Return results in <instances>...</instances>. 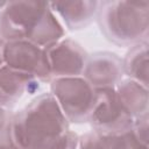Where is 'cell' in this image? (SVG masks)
<instances>
[{"label":"cell","instance_id":"6da1fadb","mask_svg":"<svg viewBox=\"0 0 149 149\" xmlns=\"http://www.w3.org/2000/svg\"><path fill=\"white\" fill-rule=\"evenodd\" d=\"M69 130V121L51 93L35 98L12 116L9 134L20 149H42Z\"/></svg>","mask_w":149,"mask_h":149},{"label":"cell","instance_id":"7a4b0ae2","mask_svg":"<svg viewBox=\"0 0 149 149\" xmlns=\"http://www.w3.org/2000/svg\"><path fill=\"white\" fill-rule=\"evenodd\" d=\"M98 24L107 40L119 45H134L147 41L149 1H100Z\"/></svg>","mask_w":149,"mask_h":149},{"label":"cell","instance_id":"3957f363","mask_svg":"<svg viewBox=\"0 0 149 149\" xmlns=\"http://www.w3.org/2000/svg\"><path fill=\"white\" fill-rule=\"evenodd\" d=\"M50 93L69 122L88 121L95 88L83 76L51 79Z\"/></svg>","mask_w":149,"mask_h":149},{"label":"cell","instance_id":"277c9868","mask_svg":"<svg viewBox=\"0 0 149 149\" xmlns=\"http://www.w3.org/2000/svg\"><path fill=\"white\" fill-rule=\"evenodd\" d=\"M88 122L102 135L121 134L132 128L133 119L123 109L115 87L95 88Z\"/></svg>","mask_w":149,"mask_h":149},{"label":"cell","instance_id":"5b68a950","mask_svg":"<svg viewBox=\"0 0 149 149\" xmlns=\"http://www.w3.org/2000/svg\"><path fill=\"white\" fill-rule=\"evenodd\" d=\"M48 5L45 1H8L0 12V37L27 40Z\"/></svg>","mask_w":149,"mask_h":149},{"label":"cell","instance_id":"8992f818","mask_svg":"<svg viewBox=\"0 0 149 149\" xmlns=\"http://www.w3.org/2000/svg\"><path fill=\"white\" fill-rule=\"evenodd\" d=\"M3 61L6 66L30 74L38 81L51 80L45 50L27 40L6 41Z\"/></svg>","mask_w":149,"mask_h":149},{"label":"cell","instance_id":"52a82bcc","mask_svg":"<svg viewBox=\"0 0 149 149\" xmlns=\"http://www.w3.org/2000/svg\"><path fill=\"white\" fill-rule=\"evenodd\" d=\"M44 50L51 79L83 74L88 55L76 41L64 37Z\"/></svg>","mask_w":149,"mask_h":149},{"label":"cell","instance_id":"ba28073f","mask_svg":"<svg viewBox=\"0 0 149 149\" xmlns=\"http://www.w3.org/2000/svg\"><path fill=\"white\" fill-rule=\"evenodd\" d=\"M122 59L108 51H99L87 56L83 77L94 88L115 87L123 76Z\"/></svg>","mask_w":149,"mask_h":149},{"label":"cell","instance_id":"9c48e42d","mask_svg":"<svg viewBox=\"0 0 149 149\" xmlns=\"http://www.w3.org/2000/svg\"><path fill=\"white\" fill-rule=\"evenodd\" d=\"M49 6L64 27H66L70 30H78L88 26L92 22V20L97 16L100 1H56L49 2Z\"/></svg>","mask_w":149,"mask_h":149},{"label":"cell","instance_id":"30bf717a","mask_svg":"<svg viewBox=\"0 0 149 149\" xmlns=\"http://www.w3.org/2000/svg\"><path fill=\"white\" fill-rule=\"evenodd\" d=\"M36 90H38V80L33 76L6 65L0 68V107L8 108L24 93H34Z\"/></svg>","mask_w":149,"mask_h":149},{"label":"cell","instance_id":"8fae6325","mask_svg":"<svg viewBox=\"0 0 149 149\" xmlns=\"http://www.w3.org/2000/svg\"><path fill=\"white\" fill-rule=\"evenodd\" d=\"M115 91L123 109L133 120L148 113V87L128 78L121 80L115 86Z\"/></svg>","mask_w":149,"mask_h":149},{"label":"cell","instance_id":"7c38bea8","mask_svg":"<svg viewBox=\"0 0 149 149\" xmlns=\"http://www.w3.org/2000/svg\"><path fill=\"white\" fill-rule=\"evenodd\" d=\"M64 26L48 5V7L36 22L35 27L28 35L27 41L36 44L40 48L45 49L64 38Z\"/></svg>","mask_w":149,"mask_h":149},{"label":"cell","instance_id":"4fadbf2b","mask_svg":"<svg viewBox=\"0 0 149 149\" xmlns=\"http://www.w3.org/2000/svg\"><path fill=\"white\" fill-rule=\"evenodd\" d=\"M122 66L123 73L127 74L129 79L148 87L149 58L147 41L132 45V48L122 59Z\"/></svg>","mask_w":149,"mask_h":149},{"label":"cell","instance_id":"5bb4252c","mask_svg":"<svg viewBox=\"0 0 149 149\" xmlns=\"http://www.w3.org/2000/svg\"><path fill=\"white\" fill-rule=\"evenodd\" d=\"M77 149H111V144L107 135L93 130L78 137Z\"/></svg>","mask_w":149,"mask_h":149},{"label":"cell","instance_id":"9a60e30c","mask_svg":"<svg viewBox=\"0 0 149 149\" xmlns=\"http://www.w3.org/2000/svg\"><path fill=\"white\" fill-rule=\"evenodd\" d=\"M133 135L135 139L142 143L148 146V140H149V126H148V113L140 115L133 120V125L130 128Z\"/></svg>","mask_w":149,"mask_h":149},{"label":"cell","instance_id":"2e32d148","mask_svg":"<svg viewBox=\"0 0 149 149\" xmlns=\"http://www.w3.org/2000/svg\"><path fill=\"white\" fill-rule=\"evenodd\" d=\"M78 135L72 130H68L62 136L57 137L42 149H77L78 143Z\"/></svg>","mask_w":149,"mask_h":149},{"label":"cell","instance_id":"e0dca14e","mask_svg":"<svg viewBox=\"0 0 149 149\" xmlns=\"http://www.w3.org/2000/svg\"><path fill=\"white\" fill-rule=\"evenodd\" d=\"M123 149H148V146L140 143L135 136L133 135L132 130L125 133V148Z\"/></svg>","mask_w":149,"mask_h":149},{"label":"cell","instance_id":"ac0fdd59","mask_svg":"<svg viewBox=\"0 0 149 149\" xmlns=\"http://www.w3.org/2000/svg\"><path fill=\"white\" fill-rule=\"evenodd\" d=\"M0 149H20L10 137L9 127L3 134L0 135Z\"/></svg>","mask_w":149,"mask_h":149},{"label":"cell","instance_id":"d6986e66","mask_svg":"<svg viewBox=\"0 0 149 149\" xmlns=\"http://www.w3.org/2000/svg\"><path fill=\"white\" fill-rule=\"evenodd\" d=\"M10 120H12V116L9 112L7 111V108L0 107V135L3 134L8 129Z\"/></svg>","mask_w":149,"mask_h":149},{"label":"cell","instance_id":"ffe728a7","mask_svg":"<svg viewBox=\"0 0 149 149\" xmlns=\"http://www.w3.org/2000/svg\"><path fill=\"white\" fill-rule=\"evenodd\" d=\"M5 44L6 41L3 38L0 37V68L5 65V61H3V50H5Z\"/></svg>","mask_w":149,"mask_h":149},{"label":"cell","instance_id":"44dd1931","mask_svg":"<svg viewBox=\"0 0 149 149\" xmlns=\"http://www.w3.org/2000/svg\"><path fill=\"white\" fill-rule=\"evenodd\" d=\"M7 2L8 1H0V12L6 7V5H7Z\"/></svg>","mask_w":149,"mask_h":149}]
</instances>
